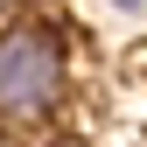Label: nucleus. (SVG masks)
<instances>
[{
	"label": "nucleus",
	"mask_w": 147,
	"mask_h": 147,
	"mask_svg": "<svg viewBox=\"0 0 147 147\" xmlns=\"http://www.w3.org/2000/svg\"><path fill=\"white\" fill-rule=\"evenodd\" d=\"M42 147H84V140H70V133H56V140H42Z\"/></svg>",
	"instance_id": "7ed1b4c3"
},
{
	"label": "nucleus",
	"mask_w": 147,
	"mask_h": 147,
	"mask_svg": "<svg viewBox=\"0 0 147 147\" xmlns=\"http://www.w3.org/2000/svg\"><path fill=\"white\" fill-rule=\"evenodd\" d=\"M63 77H70V63H63L56 28L14 21L7 35H0V112H7L14 133H21V126H42L49 112H56Z\"/></svg>",
	"instance_id": "f257e3e1"
},
{
	"label": "nucleus",
	"mask_w": 147,
	"mask_h": 147,
	"mask_svg": "<svg viewBox=\"0 0 147 147\" xmlns=\"http://www.w3.org/2000/svg\"><path fill=\"white\" fill-rule=\"evenodd\" d=\"M112 7H119V14H140V7H147V0H112Z\"/></svg>",
	"instance_id": "f03ea898"
},
{
	"label": "nucleus",
	"mask_w": 147,
	"mask_h": 147,
	"mask_svg": "<svg viewBox=\"0 0 147 147\" xmlns=\"http://www.w3.org/2000/svg\"><path fill=\"white\" fill-rule=\"evenodd\" d=\"M7 7H14V14H21V7H35V0H7Z\"/></svg>",
	"instance_id": "20e7f679"
}]
</instances>
